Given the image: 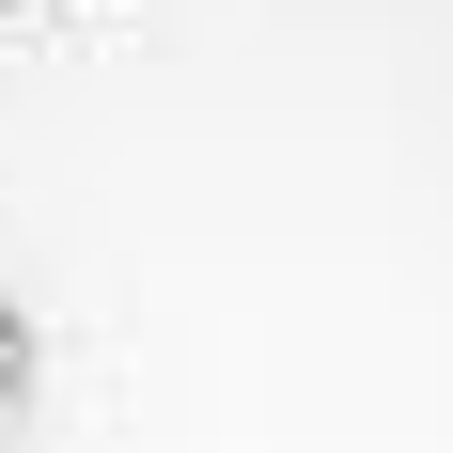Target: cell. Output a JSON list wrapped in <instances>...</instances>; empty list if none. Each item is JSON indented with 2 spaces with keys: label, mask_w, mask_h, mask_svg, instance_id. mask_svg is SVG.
Returning a JSON list of instances; mask_svg holds the SVG:
<instances>
[{
  "label": "cell",
  "mask_w": 453,
  "mask_h": 453,
  "mask_svg": "<svg viewBox=\"0 0 453 453\" xmlns=\"http://www.w3.org/2000/svg\"><path fill=\"white\" fill-rule=\"evenodd\" d=\"M0 375H16V313H0Z\"/></svg>",
  "instance_id": "cell-1"
}]
</instances>
